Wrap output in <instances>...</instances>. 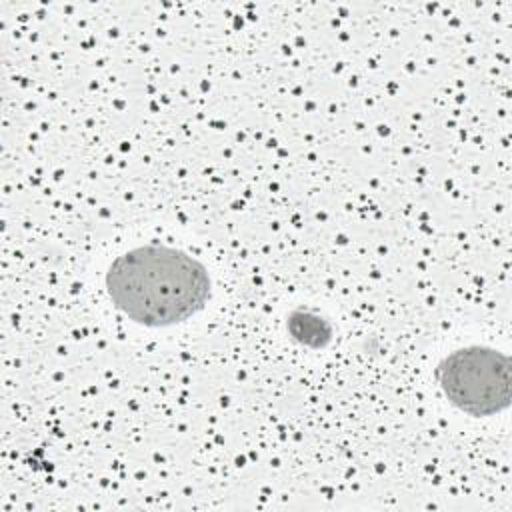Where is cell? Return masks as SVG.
Here are the masks:
<instances>
[{
	"mask_svg": "<svg viewBox=\"0 0 512 512\" xmlns=\"http://www.w3.org/2000/svg\"><path fill=\"white\" fill-rule=\"evenodd\" d=\"M112 304L142 326L188 320L210 298V276L192 256L170 246H140L118 256L106 272Z\"/></svg>",
	"mask_w": 512,
	"mask_h": 512,
	"instance_id": "6da1fadb",
	"label": "cell"
},
{
	"mask_svg": "<svg viewBox=\"0 0 512 512\" xmlns=\"http://www.w3.org/2000/svg\"><path fill=\"white\" fill-rule=\"evenodd\" d=\"M436 376L448 402L470 416L498 414L510 404V360L494 348H460L438 364Z\"/></svg>",
	"mask_w": 512,
	"mask_h": 512,
	"instance_id": "7a4b0ae2",
	"label": "cell"
},
{
	"mask_svg": "<svg viewBox=\"0 0 512 512\" xmlns=\"http://www.w3.org/2000/svg\"><path fill=\"white\" fill-rule=\"evenodd\" d=\"M288 330L300 344L320 348L330 340V324L310 312H292L288 318Z\"/></svg>",
	"mask_w": 512,
	"mask_h": 512,
	"instance_id": "3957f363",
	"label": "cell"
}]
</instances>
